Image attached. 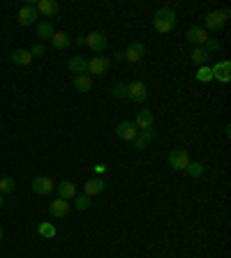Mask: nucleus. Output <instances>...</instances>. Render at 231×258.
Wrapping results in <instances>:
<instances>
[{"label": "nucleus", "mask_w": 231, "mask_h": 258, "mask_svg": "<svg viewBox=\"0 0 231 258\" xmlns=\"http://www.w3.org/2000/svg\"><path fill=\"white\" fill-rule=\"evenodd\" d=\"M153 26L157 33H171L173 28H176V12L171 7H162L155 12V18H153Z\"/></svg>", "instance_id": "f257e3e1"}, {"label": "nucleus", "mask_w": 231, "mask_h": 258, "mask_svg": "<svg viewBox=\"0 0 231 258\" xmlns=\"http://www.w3.org/2000/svg\"><path fill=\"white\" fill-rule=\"evenodd\" d=\"M229 17H231L229 9H217V12L206 14V28L204 30H220V28L227 23V18Z\"/></svg>", "instance_id": "f03ea898"}, {"label": "nucleus", "mask_w": 231, "mask_h": 258, "mask_svg": "<svg viewBox=\"0 0 231 258\" xmlns=\"http://www.w3.org/2000/svg\"><path fill=\"white\" fill-rule=\"evenodd\" d=\"M86 46L95 53H104L109 46V37L104 33H90V35H86Z\"/></svg>", "instance_id": "7ed1b4c3"}, {"label": "nucleus", "mask_w": 231, "mask_h": 258, "mask_svg": "<svg viewBox=\"0 0 231 258\" xmlns=\"http://www.w3.org/2000/svg\"><path fill=\"white\" fill-rule=\"evenodd\" d=\"M146 97H148V90L143 86V81H132V83H127V99L141 104V102H146Z\"/></svg>", "instance_id": "20e7f679"}, {"label": "nucleus", "mask_w": 231, "mask_h": 258, "mask_svg": "<svg viewBox=\"0 0 231 258\" xmlns=\"http://www.w3.org/2000/svg\"><path fill=\"white\" fill-rule=\"evenodd\" d=\"M190 164V155H187L183 148H176V150L169 152V166L176 171H185V166Z\"/></svg>", "instance_id": "39448f33"}, {"label": "nucleus", "mask_w": 231, "mask_h": 258, "mask_svg": "<svg viewBox=\"0 0 231 258\" xmlns=\"http://www.w3.org/2000/svg\"><path fill=\"white\" fill-rule=\"evenodd\" d=\"M109 67H111V60L104 58V55H95L93 60H88V74H93V76H102V74H107Z\"/></svg>", "instance_id": "423d86ee"}, {"label": "nucleus", "mask_w": 231, "mask_h": 258, "mask_svg": "<svg viewBox=\"0 0 231 258\" xmlns=\"http://www.w3.org/2000/svg\"><path fill=\"white\" fill-rule=\"evenodd\" d=\"M213 71V79H217L220 83H229L231 81V63L229 60H220V63H215L211 67Z\"/></svg>", "instance_id": "0eeeda50"}, {"label": "nucleus", "mask_w": 231, "mask_h": 258, "mask_svg": "<svg viewBox=\"0 0 231 258\" xmlns=\"http://www.w3.org/2000/svg\"><path fill=\"white\" fill-rule=\"evenodd\" d=\"M116 136L123 138V141L134 143V138L139 136V129L134 127V122H127V120H125V122H118V125H116Z\"/></svg>", "instance_id": "6e6552de"}, {"label": "nucleus", "mask_w": 231, "mask_h": 258, "mask_svg": "<svg viewBox=\"0 0 231 258\" xmlns=\"http://www.w3.org/2000/svg\"><path fill=\"white\" fill-rule=\"evenodd\" d=\"M19 23L21 26H33V23H37V18H39V14H37V9L33 7V5H23V7L19 9Z\"/></svg>", "instance_id": "1a4fd4ad"}, {"label": "nucleus", "mask_w": 231, "mask_h": 258, "mask_svg": "<svg viewBox=\"0 0 231 258\" xmlns=\"http://www.w3.org/2000/svg\"><path fill=\"white\" fill-rule=\"evenodd\" d=\"M49 212H51V217H56V219H65V217L70 214V201H65V198H56V201H51Z\"/></svg>", "instance_id": "9d476101"}, {"label": "nucleus", "mask_w": 231, "mask_h": 258, "mask_svg": "<svg viewBox=\"0 0 231 258\" xmlns=\"http://www.w3.org/2000/svg\"><path fill=\"white\" fill-rule=\"evenodd\" d=\"M143 53H146V46L141 44V42H132V44L127 46V51H125V63H139L143 58Z\"/></svg>", "instance_id": "9b49d317"}, {"label": "nucleus", "mask_w": 231, "mask_h": 258, "mask_svg": "<svg viewBox=\"0 0 231 258\" xmlns=\"http://www.w3.org/2000/svg\"><path fill=\"white\" fill-rule=\"evenodd\" d=\"M153 122H155V116H153V111H148V108L139 111V113H136V118H134V127H136L139 132H143V129H151Z\"/></svg>", "instance_id": "f8f14e48"}, {"label": "nucleus", "mask_w": 231, "mask_h": 258, "mask_svg": "<svg viewBox=\"0 0 231 258\" xmlns=\"http://www.w3.org/2000/svg\"><path fill=\"white\" fill-rule=\"evenodd\" d=\"M54 180L51 178H44V175H39V178H35L33 180V191L35 194H39V196H46V194H51L54 191Z\"/></svg>", "instance_id": "ddd939ff"}, {"label": "nucleus", "mask_w": 231, "mask_h": 258, "mask_svg": "<svg viewBox=\"0 0 231 258\" xmlns=\"http://www.w3.org/2000/svg\"><path fill=\"white\" fill-rule=\"evenodd\" d=\"M187 42H192L194 46H204L206 39H208V30H204V28L199 26H192L190 30H187Z\"/></svg>", "instance_id": "4468645a"}, {"label": "nucleus", "mask_w": 231, "mask_h": 258, "mask_svg": "<svg viewBox=\"0 0 231 258\" xmlns=\"http://www.w3.org/2000/svg\"><path fill=\"white\" fill-rule=\"evenodd\" d=\"M67 69H70L74 76L88 74V60H86V58H81V55H74L70 63H67Z\"/></svg>", "instance_id": "2eb2a0df"}, {"label": "nucleus", "mask_w": 231, "mask_h": 258, "mask_svg": "<svg viewBox=\"0 0 231 258\" xmlns=\"http://www.w3.org/2000/svg\"><path fill=\"white\" fill-rule=\"evenodd\" d=\"M35 9L37 14H44V17H54L56 12H58V2L56 0H37L35 2Z\"/></svg>", "instance_id": "dca6fc26"}, {"label": "nucleus", "mask_w": 231, "mask_h": 258, "mask_svg": "<svg viewBox=\"0 0 231 258\" xmlns=\"http://www.w3.org/2000/svg\"><path fill=\"white\" fill-rule=\"evenodd\" d=\"M12 63L21 65V67L30 65V63H33V53H30V49H17V51L12 53Z\"/></svg>", "instance_id": "f3484780"}, {"label": "nucleus", "mask_w": 231, "mask_h": 258, "mask_svg": "<svg viewBox=\"0 0 231 258\" xmlns=\"http://www.w3.org/2000/svg\"><path fill=\"white\" fill-rule=\"evenodd\" d=\"M104 189H107V182L102 178H95V180H88V182H86L83 191H86V196H95V194H102Z\"/></svg>", "instance_id": "a211bd4d"}, {"label": "nucleus", "mask_w": 231, "mask_h": 258, "mask_svg": "<svg viewBox=\"0 0 231 258\" xmlns=\"http://www.w3.org/2000/svg\"><path fill=\"white\" fill-rule=\"evenodd\" d=\"M74 196H77V187H74V182H70V180H62L60 185H58V198L72 201Z\"/></svg>", "instance_id": "6ab92c4d"}, {"label": "nucleus", "mask_w": 231, "mask_h": 258, "mask_svg": "<svg viewBox=\"0 0 231 258\" xmlns=\"http://www.w3.org/2000/svg\"><path fill=\"white\" fill-rule=\"evenodd\" d=\"M56 35V28L51 21H37V37L39 39H51Z\"/></svg>", "instance_id": "aec40b11"}, {"label": "nucleus", "mask_w": 231, "mask_h": 258, "mask_svg": "<svg viewBox=\"0 0 231 258\" xmlns=\"http://www.w3.org/2000/svg\"><path fill=\"white\" fill-rule=\"evenodd\" d=\"M153 138H155V129H143V132H139V136L134 138V148H136V150H143L146 143H151Z\"/></svg>", "instance_id": "412c9836"}, {"label": "nucleus", "mask_w": 231, "mask_h": 258, "mask_svg": "<svg viewBox=\"0 0 231 258\" xmlns=\"http://www.w3.org/2000/svg\"><path fill=\"white\" fill-rule=\"evenodd\" d=\"M74 88L79 90V92H90L93 90V79H90L88 74H81V76H74Z\"/></svg>", "instance_id": "4be33fe9"}, {"label": "nucleus", "mask_w": 231, "mask_h": 258, "mask_svg": "<svg viewBox=\"0 0 231 258\" xmlns=\"http://www.w3.org/2000/svg\"><path fill=\"white\" fill-rule=\"evenodd\" d=\"M70 44H72V37L67 35V33H56V35L51 37V46H54V49H67Z\"/></svg>", "instance_id": "5701e85b"}, {"label": "nucleus", "mask_w": 231, "mask_h": 258, "mask_svg": "<svg viewBox=\"0 0 231 258\" xmlns=\"http://www.w3.org/2000/svg\"><path fill=\"white\" fill-rule=\"evenodd\" d=\"M185 171L190 178H201V175H204V164H201V161H190L185 166Z\"/></svg>", "instance_id": "b1692460"}, {"label": "nucleus", "mask_w": 231, "mask_h": 258, "mask_svg": "<svg viewBox=\"0 0 231 258\" xmlns=\"http://www.w3.org/2000/svg\"><path fill=\"white\" fill-rule=\"evenodd\" d=\"M37 231H39V235H42V238H46V240H51V238H56V226L51 222H44V224H39V228H37Z\"/></svg>", "instance_id": "393cba45"}, {"label": "nucleus", "mask_w": 231, "mask_h": 258, "mask_svg": "<svg viewBox=\"0 0 231 258\" xmlns=\"http://www.w3.org/2000/svg\"><path fill=\"white\" fill-rule=\"evenodd\" d=\"M208 58H211V53L206 51L204 46H196L194 51H192V60H194L196 65H204L206 60H208Z\"/></svg>", "instance_id": "a878e982"}, {"label": "nucleus", "mask_w": 231, "mask_h": 258, "mask_svg": "<svg viewBox=\"0 0 231 258\" xmlns=\"http://www.w3.org/2000/svg\"><path fill=\"white\" fill-rule=\"evenodd\" d=\"M196 81H201V83H211V81H213V71H211V67L201 65L199 71H196Z\"/></svg>", "instance_id": "bb28decb"}, {"label": "nucleus", "mask_w": 231, "mask_h": 258, "mask_svg": "<svg viewBox=\"0 0 231 258\" xmlns=\"http://www.w3.org/2000/svg\"><path fill=\"white\" fill-rule=\"evenodd\" d=\"M17 187L14 178H0V194H12Z\"/></svg>", "instance_id": "cd10ccee"}, {"label": "nucleus", "mask_w": 231, "mask_h": 258, "mask_svg": "<svg viewBox=\"0 0 231 258\" xmlns=\"http://www.w3.org/2000/svg\"><path fill=\"white\" fill-rule=\"evenodd\" d=\"M74 205H77V210H88L90 207V196H86V194L74 196Z\"/></svg>", "instance_id": "c85d7f7f"}, {"label": "nucleus", "mask_w": 231, "mask_h": 258, "mask_svg": "<svg viewBox=\"0 0 231 258\" xmlns=\"http://www.w3.org/2000/svg\"><path fill=\"white\" fill-rule=\"evenodd\" d=\"M111 95H114V97H118V99L127 97V83H116L114 88H111Z\"/></svg>", "instance_id": "c756f323"}, {"label": "nucleus", "mask_w": 231, "mask_h": 258, "mask_svg": "<svg viewBox=\"0 0 231 258\" xmlns=\"http://www.w3.org/2000/svg\"><path fill=\"white\" fill-rule=\"evenodd\" d=\"M220 46H222V42H220V39L208 37V39H206V44H204V49L208 51V53H213V51H220Z\"/></svg>", "instance_id": "7c9ffc66"}, {"label": "nucleus", "mask_w": 231, "mask_h": 258, "mask_svg": "<svg viewBox=\"0 0 231 258\" xmlns=\"http://www.w3.org/2000/svg\"><path fill=\"white\" fill-rule=\"evenodd\" d=\"M30 53H33V58H42V55H44V46H42V44H35L33 49H30Z\"/></svg>", "instance_id": "2f4dec72"}, {"label": "nucleus", "mask_w": 231, "mask_h": 258, "mask_svg": "<svg viewBox=\"0 0 231 258\" xmlns=\"http://www.w3.org/2000/svg\"><path fill=\"white\" fill-rule=\"evenodd\" d=\"M104 171H107V164H97V166H95V173H99V175H102Z\"/></svg>", "instance_id": "473e14b6"}, {"label": "nucleus", "mask_w": 231, "mask_h": 258, "mask_svg": "<svg viewBox=\"0 0 231 258\" xmlns=\"http://www.w3.org/2000/svg\"><path fill=\"white\" fill-rule=\"evenodd\" d=\"M114 60H125V55H123V51H118V53H114Z\"/></svg>", "instance_id": "72a5a7b5"}, {"label": "nucleus", "mask_w": 231, "mask_h": 258, "mask_svg": "<svg viewBox=\"0 0 231 258\" xmlns=\"http://www.w3.org/2000/svg\"><path fill=\"white\" fill-rule=\"evenodd\" d=\"M2 203H5V201H2V194H0V207H2Z\"/></svg>", "instance_id": "f704fd0d"}, {"label": "nucleus", "mask_w": 231, "mask_h": 258, "mask_svg": "<svg viewBox=\"0 0 231 258\" xmlns=\"http://www.w3.org/2000/svg\"><path fill=\"white\" fill-rule=\"evenodd\" d=\"M0 240H2V228H0Z\"/></svg>", "instance_id": "c9c22d12"}]
</instances>
